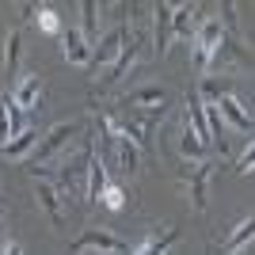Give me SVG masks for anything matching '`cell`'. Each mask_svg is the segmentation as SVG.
<instances>
[{
	"instance_id": "ac0fdd59",
	"label": "cell",
	"mask_w": 255,
	"mask_h": 255,
	"mask_svg": "<svg viewBox=\"0 0 255 255\" xmlns=\"http://www.w3.org/2000/svg\"><path fill=\"white\" fill-rule=\"evenodd\" d=\"M175 240H179V229H168L164 236H149L145 244H137L129 255H168L175 248Z\"/></svg>"
},
{
	"instance_id": "6da1fadb",
	"label": "cell",
	"mask_w": 255,
	"mask_h": 255,
	"mask_svg": "<svg viewBox=\"0 0 255 255\" xmlns=\"http://www.w3.org/2000/svg\"><path fill=\"white\" fill-rule=\"evenodd\" d=\"M76 141H84V122H57L50 133H42V141H38V149L31 156V171L50 168L53 160H65Z\"/></svg>"
},
{
	"instance_id": "d6986e66",
	"label": "cell",
	"mask_w": 255,
	"mask_h": 255,
	"mask_svg": "<svg viewBox=\"0 0 255 255\" xmlns=\"http://www.w3.org/2000/svg\"><path fill=\"white\" fill-rule=\"evenodd\" d=\"M19 50H23L19 46V27H11V31L4 34V76H8V80L19 73Z\"/></svg>"
},
{
	"instance_id": "603a6c76",
	"label": "cell",
	"mask_w": 255,
	"mask_h": 255,
	"mask_svg": "<svg viewBox=\"0 0 255 255\" xmlns=\"http://www.w3.org/2000/svg\"><path fill=\"white\" fill-rule=\"evenodd\" d=\"M236 171H240V175H255V141L244 149V156L236 160Z\"/></svg>"
},
{
	"instance_id": "5b68a950",
	"label": "cell",
	"mask_w": 255,
	"mask_h": 255,
	"mask_svg": "<svg viewBox=\"0 0 255 255\" xmlns=\"http://www.w3.org/2000/svg\"><path fill=\"white\" fill-rule=\"evenodd\" d=\"M210 175H213L210 160H198V164H187V168H183V191H187V198H191V206L198 213L210 206Z\"/></svg>"
},
{
	"instance_id": "2e32d148",
	"label": "cell",
	"mask_w": 255,
	"mask_h": 255,
	"mask_svg": "<svg viewBox=\"0 0 255 255\" xmlns=\"http://www.w3.org/2000/svg\"><path fill=\"white\" fill-rule=\"evenodd\" d=\"M107 183H111V179H107V164H103L99 156H92V164H88V187H84V198H88L92 206L103 198Z\"/></svg>"
},
{
	"instance_id": "9a60e30c",
	"label": "cell",
	"mask_w": 255,
	"mask_h": 255,
	"mask_svg": "<svg viewBox=\"0 0 255 255\" xmlns=\"http://www.w3.org/2000/svg\"><path fill=\"white\" fill-rule=\"evenodd\" d=\"M217 111H221V118L236 129V133H252V115L244 111V103H240L236 96H221Z\"/></svg>"
},
{
	"instance_id": "4316f807",
	"label": "cell",
	"mask_w": 255,
	"mask_h": 255,
	"mask_svg": "<svg viewBox=\"0 0 255 255\" xmlns=\"http://www.w3.org/2000/svg\"><path fill=\"white\" fill-rule=\"evenodd\" d=\"M229 255H255V244H248V248H236V252H229Z\"/></svg>"
},
{
	"instance_id": "5bb4252c",
	"label": "cell",
	"mask_w": 255,
	"mask_h": 255,
	"mask_svg": "<svg viewBox=\"0 0 255 255\" xmlns=\"http://www.w3.org/2000/svg\"><path fill=\"white\" fill-rule=\"evenodd\" d=\"M8 96H11V103L19 107V111H31V107L38 103V96H42V76H38V73H27L19 84L8 92Z\"/></svg>"
},
{
	"instance_id": "ba28073f",
	"label": "cell",
	"mask_w": 255,
	"mask_h": 255,
	"mask_svg": "<svg viewBox=\"0 0 255 255\" xmlns=\"http://www.w3.org/2000/svg\"><path fill=\"white\" fill-rule=\"evenodd\" d=\"M122 46H126V27H111V31L96 42V50H92V69H96V73L99 69H111V65L118 61Z\"/></svg>"
},
{
	"instance_id": "3957f363",
	"label": "cell",
	"mask_w": 255,
	"mask_h": 255,
	"mask_svg": "<svg viewBox=\"0 0 255 255\" xmlns=\"http://www.w3.org/2000/svg\"><path fill=\"white\" fill-rule=\"evenodd\" d=\"M221 42H225V27H221V19H202V27H198V34H194V69L206 76V69H210V61H213V53L221 50Z\"/></svg>"
},
{
	"instance_id": "4fadbf2b",
	"label": "cell",
	"mask_w": 255,
	"mask_h": 255,
	"mask_svg": "<svg viewBox=\"0 0 255 255\" xmlns=\"http://www.w3.org/2000/svg\"><path fill=\"white\" fill-rule=\"evenodd\" d=\"M171 8L175 4H156L152 8V15H156V23H152V50H156V57H164L171 46Z\"/></svg>"
},
{
	"instance_id": "d4e9b609",
	"label": "cell",
	"mask_w": 255,
	"mask_h": 255,
	"mask_svg": "<svg viewBox=\"0 0 255 255\" xmlns=\"http://www.w3.org/2000/svg\"><path fill=\"white\" fill-rule=\"evenodd\" d=\"M0 255H23V244H19V240H11V244L4 248V252H0Z\"/></svg>"
},
{
	"instance_id": "8992f818",
	"label": "cell",
	"mask_w": 255,
	"mask_h": 255,
	"mask_svg": "<svg viewBox=\"0 0 255 255\" xmlns=\"http://www.w3.org/2000/svg\"><path fill=\"white\" fill-rule=\"evenodd\" d=\"M164 103H168V92L156 88V84L137 88V92H129V96L122 99V107H126L129 115H145V118H156L160 111H164Z\"/></svg>"
},
{
	"instance_id": "277c9868",
	"label": "cell",
	"mask_w": 255,
	"mask_h": 255,
	"mask_svg": "<svg viewBox=\"0 0 255 255\" xmlns=\"http://www.w3.org/2000/svg\"><path fill=\"white\" fill-rule=\"evenodd\" d=\"M145 46H149V38H145V31H129L126 34V46H122V53H118V61L107 69V76L99 80V88H111V84H118L122 76L133 69V65L141 61V53H145Z\"/></svg>"
},
{
	"instance_id": "30bf717a",
	"label": "cell",
	"mask_w": 255,
	"mask_h": 255,
	"mask_svg": "<svg viewBox=\"0 0 255 255\" xmlns=\"http://www.w3.org/2000/svg\"><path fill=\"white\" fill-rule=\"evenodd\" d=\"M61 53L69 65H80V69H92V42H88L84 34L76 31V27H69V31H61Z\"/></svg>"
},
{
	"instance_id": "52a82bcc",
	"label": "cell",
	"mask_w": 255,
	"mask_h": 255,
	"mask_svg": "<svg viewBox=\"0 0 255 255\" xmlns=\"http://www.w3.org/2000/svg\"><path fill=\"white\" fill-rule=\"evenodd\" d=\"M34 202H38V210L50 217L53 229H61L65 225V198H61V187L53 179H38V187H34Z\"/></svg>"
},
{
	"instance_id": "83f0119b",
	"label": "cell",
	"mask_w": 255,
	"mask_h": 255,
	"mask_svg": "<svg viewBox=\"0 0 255 255\" xmlns=\"http://www.w3.org/2000/svg\"><path fill=\"white\" fill-rule=\"evenodd\" d=\"M0 217H4V206H0Z\"/></svg>"
},
{
	"instance_id": "cb8c5ba5",
	"label": "cell",
	"mask_w": 255,
	"mask_h": 255,
	"mask_svg": "<svg viewBox=\"0 0 255 255\" xmlns=\"http://www.w3.org/2000/svg\"><path fill=\"white\" fill-rule=\"evenodd\" d=\"M11 141V122H8V96L0 99V145Z\"/></svg>"
},
{
	"instance_id": "ffe728a7",
	"label": "cell",
	"mask_w": 255,
	"mask_h": 255,
	"mask_svg": "<svg viewBox=\"0 0 255 255\" xmlns=\"http://www.w3.org/2000/svg\"><path fill=\"white\" fill-rule=\"evenodd\" d=\"M80 11H84V27H80V34H84L88 42H92V50H96V42H99V31H96V11H99V4H96V0H84Z\"/></svg>"
},
{
	"instance_id": "e0dca14e",
	"label": "cell",
	"mask_w": 255,
	"mask_h": 255,
	"mask_svg": "<svg viewBox=\"0 0 255 255\" xmlns=\"http://www.w3.org/2000/svg\"><path fill=\"white\" fill-rule=\"evenodd\" d=\"M248 244H255V213L252 217H244V221L236 225L233 233L221 240V252L229 255V252H236V248H248Z\"/></svg>"
},
{
	"instance_id": "44dd1931",
	"label": "cell",
	"mask_w": 255,
	"mask_h": 255,
	"mask_svg": "<svg viewBox=\"0 0 255 255\" xmlns=\"http://www.w3.org/2000/svg\"><path fill=\"white\" fill-rule=\"evenodd\" d=\"M34 23H38V31L42 34H57V38H61V19H57V11L50 8V4H42V8H38V15H34Z\"/></svg>"
},
{
	"instance_id": "484cf974",
	"label": "cell",
	"mask_w": 255,
	"mask_h": 255,
	"mask_svg": "<svg viewBox=\"0 0 255 255\" xmlns=\"http://www.w3.org/2000/svg\"><path fill=\"white\" fill-rule=\"evenodd\" d=\"M4 236H8V229H4V217H0V252H4V248L11 244V240H4Z\"/></svg>"
},
{
	"instance_id": "9c48e42d",
	"label": "cell",
	"mask_w": 255,
	"mask_h": 255,
	"mask_svg": "<svg viewBox=\"0 0 255 255\" xmlns=\"http://www.w3.org/2000/svg\"><path fill=\"white\" fill-rule=\"evenodd\" d=\"M198 27H202V8L198 4H175L171 8V38H191L194 42V34H198Z\"/></svg>"
},
{
	"instance_id": "7a4b0ae2",
	"label": "cell",
	"mask_w": 255,
	"mask_h": 255,
	"mask_svg": "<svg viewBox=\"0 0 255 255\" xmlns=\"http://www.w3.org/2000/svg\"><path fill=\"white\" fill-rule=\"evenodd\" d=\"M73 255H129V244L107 229H88L73 240Z\"/></svg>"
},
{
	"instance_id": "7c38bea8",
	"label": "cell",
	"mask_w": 255,
	"mask_h": 255,
	"mask_svg": "<svg viewBox=\"0 0 255 255\" xmlns=\"http://www.w3.org/2000/svg\"><path fill=\"white\" fill-rule=\"evenodd\" d=\"M38 141H42V133H38L34 126H27L19 137H11L8 145H0V156H8V160H31L34 149H38Z\"/></svg>"
},
{
	"instance_id": "7402d4cb",
	"label": "cell",
	"mask_w": 255,
	"mask_h": 255,
	"mask_svg": "<svg viewBox=\"0 0 255 255\" xmlns=\"http://www.w3.org/2000/svg\"><path fill=\"white\" fill-rule=\"evenodd\" d=\"M99 202L107 206V210H126V191H122V187H118V183H107V191H103V198H99Z\"/></svg>"
},
{
	"instance_id": "8fae6325",
	"label": "cell",
	"mask_w": 255,
	"mask_h": 255,
	"mask_svg": "<svg viewBox=\"0 0 255 255\" xmlns=\"http://www.w3.org/2000/svg\"><path fill=\"white\" fill-rule=\"evenodd\" d=\"M240 65H244V50H240L233 38H225L221 50L213 53V61H210V69H206V76H221V80H225V76L236 73Z\"/></svg>"
}]
</instances>
